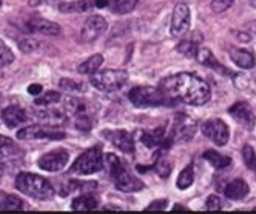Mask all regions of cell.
I'll return each instance as SVG.
<instances>
[{
  "label": "cell",
  "mask_w": 256,
  "mask_h": 214,
  "mask_svg": "<svg viewBox=\"0 0 256 214\" xmlns=\"http://www.w3.org/2000/svg\"><path fill=\"white\" fill-rule=\"evenodd\" d=\"M160 90L170 99L180 100L193 106L206 105L212 97L208 83L190 73H180L178 76L164 79L160 82Z\"/></svg>",
  "instance_id": "obj_1"
},
{
  "label": "cell",
  "mask_w": 256,
  "mask_h": 214,
  "mask_svg": "<svg viewBox=\"0 0 256 214\" xmlns=\"http://www.w3.org/2000/svg\"><path fill=\"white\" fill-rule=\"evenodd\" d=\"M105 160H106L110 174H112V177L114 179V185L119 191L134 193V191H142L145 188V184L140 179H138L134 174L130 173V170L125 167V164L116 154L108 153L105 156Z\"/></svg>",
  "instance_id": "obj_2"
},
{
  "label": "cell",
  "mask_w": 256,
  "mask_h": 214,
  "mask_svg": "<svg viewBox=\"0 0 256 214\" xmlns=\"http://www.w3.org/2000/svg\"><path fill=\"white\" fill-rule=\"evenodd\" d=\"M16 188L22 194L36 201H48L54 198V188L45 177L34 173H20L16 177Z\"/></svg>",
  "instance_id": "obj_3"
},
{
  "label": "cell",
  "mask_w": 256,
  "mask_h": 214,
  "mask_svg": "<svg viewBox=\"0 0 256 214\" xmlns=\"http://www.w3.org/2000/svg\"><path fill=\"white\" fill-rule=\"evenodd\" d=\"M128 99L136 108H152V106L174 105L176 100L170 99L160 88L153 86H134L128 91Z\"/></svg>",
  "instance_id": "obj_4"
},
{
  "label": "cell",
  "mask_w": 256,
  "mask_h": 214,
  "mask_svg": "<svg viewBox=\"0 0 256 214\" xmlns=\"http://www.w3.org/2000/svg\"><path fill=\"white\" fill-rule=\"evenodd\" d=\"M128 80V73L124 69H104L100 73L91 74V85L100 91L112 93L118 91L126 83Z\"/></svg>",
  "instance_id": "obj_5"
},
{
  "label": "cell",
  "mask_w": 256,
  "mask_h": 214,
  "mask_svg": "<svg viewBox=\"0 0 256 214\" xmlns=\"http://www.w3.org/2000/svg\"><path fill=\"white\" fill-rule=\"evenodd\" d=\"M104 168V154L99 147H93L86 151H84L71 165L70 171L72 174L79 176H88L94 174Z\"/></svg>",
  "instance_id": "obj_6"
},
{
  "label": "cell",
  "mask_w": 256,
  "mask_h": 214,
  "mask_svg": "<svg viewBox=\"0 0 256 214\" xmlns=\"http://www.w3.org/2000/svg\"><path fill=\"white\" fill-rule=\"evenodd\" d=\"M66 134L59 128V127H52V125H31V127H25L22 130L17 131V139L19 140H60Z\"/></svg>",
  "instance_id": "obj_7"
},
{
  "label": "cell",
  "mask_w": 256,
  "mask_h": 214,
  "mask_svg": "<svg viewBox=\"0 0 256 214\" xmlns=\"http://www.w3.org/2000/svg\"><path fill=\"white\" fill-rule=\"evenodd\" d=\"M70 162V153L65 148H58L52 150L46 154H44L42 157H39L38 165L48 173H58L60 170H64Z\"/></svg>",
  "instance_id": "obj_8"
},
{
  "label": "cell",
  "mask_w": 256,
  "mask_h": 214,
  "mask_svg": "<svg viewBox=\"0 0 256 214\" xmlns=\"http://www.w3.org/2000/svg\"><path fill=\"white\" fill-rule=\"evenodd\" d=\"M202 133L206 137H208L214 145L224 147L230 139L228 127L221 119H210L202 125Z\"/></svg>",
  "instance_id": "obj_9"
},
{
  "label": "cell",
  "mask_w": 256,
  "mask_h": 214,
  "mask_svg": "<svg viewBox=\"0 0 256 214\" xmlns=\"http://www.w3.org/2000/svg\"><path fill=\"white\" fill-rule=\"evenodd\" d=\"M106 28H108V23L102 15H91L82 26L80 39H82V42L91 43V42L98 40L106 31Z\"/></svg>",
  "instance_id": "obj_10"
},
{
  "label": "cell",
  "mask_w": 256,
  "mask_h": 214,
  "mask_svg": "<svg viewBox=\"0 0 256 214\" xmlns=\"http://www.w3.org/2000/svg\"><path fill=\"white\" fill-rule=\"evenodd\" d=\"M102 136L112 145L119 148L122 153H126V154H133L134 153V140H133V136L128 131H125V130H112V131H104Z\"/></svg>",
  "instance_id": "obj_11"
},
{
  "label": "cell",
  "mask_w": 256,
  "mask_h": 214,
  "mask_svg": "<svg viewBox=\"0 0 256 214\" xmlns=\"http://www.w3.org/2000/svg\"><path fill=\"white\" fill-rule=\"evenodd\" d=\"M190 28V8L186 3H178L172 15V34L182 35Z\"/></svg>",
  "instance_id": "obj_12"
},
{
  "label": "cell",
  "mask_w": 256,
  "mask_h": 214,
  "mask_svg": "<svg viewBox=\"0 0 256 214\" xmlns=\"http://www.w3.org/2000/svg\"><path fill=\"white\" fill-rule=\"evenodd\" d=\"M228 113L234 120L242 123L247 130H252L254 127V114L247 102H236L228 108Z\"/></svg>",
  "instance_id": "obj_13"
},
{
  "label": "cell",
  "mask_w": 256,
  "mask_h": 214,
  "mask_svg": "<svg viewBox=\"0 0 256 214\" xmlns=\"http://www.w3.org/2000/svg\"><path fill=\"white\" fill-rule=\"evenodd\" d=\"M2 120L8 128H17L28 120V116L19 105H10L2 113Z\"/></svg>",
  "instance_id": "obj_14"
},
{
  "label": "cell",
  "mask_w": 256,
  "mask_h": 214,
  "mask_svg": "<svg viewBox=\"0 0 256 214\" xmlns=\"http://www.w3.org/2000/svg\"><path fill=\"white\" fill-rule=\"evenodd\" d=\"M26 31H38L45 35H59L60 26L51 20L42 19V17H31L26 22Z\"/></svg>",
  "instance_id": "obj_15"
},
{
  "label": "cell",
  "mask_w": 256,
  "mask_h": 214,
  "mask_svg": "<svg viewBox=\"0 0 256 214\" xmlns=\"http://www.w3.org/2000/svg\"><path fill=\"white\" fill-rule=\"evenodd\" d=\"M36 116H38V119L42 123L52 125V127H59V125H62L66 120V113L56 110V108H48V106H45L44 110L36 113Z\"/></svg>",
  "instance_id": "obj_16"
},
{
  "label": "cell",
  "mask_w": 256,
  "mask_h": 214,
  "mask_svg": "<svg viewBox=\"0 0 256 214\" xmlns=\"http://www.w3.org/2000/svg\"><path fill=\"white\" fill-rule=\"evenodd\" d=\"M224 194L227 199L241 201L248 194V185L246 184L244 179H234L224 188Z\"/></svg>",
  "instance_id": "obj_17"
},
{
  "label": "cell",
  "mask_w": 256,
  "mask_h": 214,
  "mask_svg": "<svg viewBox=\"0 0 256 214\" xmlns=\"http://www.w3.org/2000/svg\"><path fill=\"white\" fill-rule=\"evenodd\" d=\"M196 59L199 63H202L212 69H216L218 73H221V74H228V69H226L221 63H219L214 56L212 54V51L208 48H198V52H196Z\"/></svg>",
  "instance_id": "obj_18"
},
{
  "label": "cell",
  "mask_w": 256,
  "mask_h": 214,
  "mask_svg": "<svg viewBox=\"0 0 256 214\" xmlns=\"http://www.w3.org/2000/svg\"><path fill=\"white\" fill-rule=\"evenodd\" d=\"M230 57L232 60L240 66V68H244V69H250L254 66V54L252 51H247V49H238V48H233L230 51Z\"/></svg>",
  "instance_id": "obj_19"
},
{
  "label": "cell",
  "mask_w": 256,
  "mask_h": 214,
  "mask_svg": "<svg viewBox=\"0 0 256 214\" xmlns=\"http://www.w3.org/2000/svg\"><path fill=\"white\" fill-rule=\"evenodd\" d=\"M140 142L148 148H156V147L162 145L164 142H166V137H164V128H156L153 131H142Z\"/></svg>",
  "instance_id": "obj_20"
},
{
  "label": "cell",
  "mask_w": 256,
  "mask_h": 214,
  "mask_svg": "<svg viewBox=\"0 0 256 214\" xmlns=\"http://www.w3.org/2000/svg\"><path fill=\"white\" fill-rule=\"evenodd\" d=\"M96 8L94 0H74V2H68V3H60L59 9L62 12H85Z\"/></svg>",
  "instance_id": "obj_21"
},
{
  "label": "cell",
  "mask_w": 256,
  "mask_h": 214,
  "mask_svg": "<svg viewBox=\"0 0 256 214\" xmlns=\"http://www.w3.org/2000/svg\"><path fill=\"white\" fill-rule=\"evenodd\" d=\"M204 159L207 162L214 168V170H224L227 167H230L232 164V159L228 156H224L218 151H213V150H208L204 153Z\"/></svg>",
  "instance_id": "obj_22"
},
{
  "label": "cell",
  "mask_w": 256,
  "mask_h": 214,
  "mask_svg": "<svg viewBox=\"0 0 256 214\" xmlns=\"http://www.w3.org/2000/svg\"><path fill=\"white\" fill-rule=\"evenodd\" d=\"M104 63V57L102 54H93L90 59H86L85 62H82L79 66H78V71L80 74H86V76H91L98 73V69L102 66Z\"/></svg>",
  "instance_id": "obj_23"
},
{
  "label": "cell",
  "mask_w": 256,
  "mask_h": 214,
  "mask_svg": "<svg viewBox=\"0 0 256 214\" xmlns=\"http://www.w3.org/2000/svg\"><path fill=\"white\" fill-rule=\"evenodd\" d=\"M71 208L74 211H91L98 208V199L91 194H82L76 198L71 204Z\"/></svg>",
  "instance_id": "obj_24"
},
{
  "label": "cell",
  "mask_w": 256,
  "mask_h": 214,
  "mask_svg": "<svg viewBox=\"0 0 256 214\" xmlns=\"http://www.w3.org/2000/svg\"><path fill=\"white\" fill-rule=\"evenodd\" d=\"M196 131V125L193 120L184 119V122L178 123V128H176V136L182 140V142H188L190 139H193Z\"/></svg>",
  "instance_id": "obj_25"
},
{
  "label": "cell",
  "mask_w": 256,
  "mask_h": 214,
  "mask_svg": "<svg viewBox=\"0 0 256 214\" xmlns=\"http://www.w3.org/2000/svg\"><path fill=\"white\" fill-rule=\"evenodd\" d=\"M194 182V171L192 165H187L184 170H182L178 176V181H176V187L179 190H187L188 187H192Z\"/></svg>",
  "instance_id": "obj_26"
},
{
  "label": "cell",
  "mask_w": 256,
  "mask_h": 214,
  "mask_svg": "<svg viewBox=\"0 0 256 214\" xmlns=\"http://www.w3.org/2000/svg\"><path fill=\"white\" fill-rule=\"evenodd\" d=\"M65 111L66 114L76 117L82 113H86V105L84 100L80 99H76V97H68L66 99V103H65Z\"/></svg>",
  "instance_id": "obj_27"
},
{
  "label": "cell",
  "mask_w": 256,
  "mask_h": 214,
  "mask_svg": "<svg viewBox=\"0 0 256 214\" xmlns=\"http://www.w3.org/2000/svg\"><path fill=\"white\" fill-rule=\"evenodd\" d=\"M138 5V0H114V2L110 5V9L114 14H128L132 12Z\"/></svg>",
  "instance_id": "obj_28"
},
{
  "label": "cell",
  "mask_w": 256,
  "mask_h": 214,
  "mask_svg": "<svg viewBox=\"0 0 256 214\" xmlns=\"http://www.w3.org/2000/svg\"><path fill=\"white\" fill-rule=\"evenodd\" d=\"M17 151H19V147H17L10 137L0 134V160L17 154Z\"/></svg>",
  "instance_id": "obj_29"
},
{
  "label": "cell",
  "mask_w": 256,
  "mask_h": 214,
  "mask_svg": "<svg viewBox=\"0 0 256 214\" xmlns=\"http://www.w3.org/2000/svg\"><path fill=\"white\" fill-rule=\"evenodd\" d=\"M59 100H60V93H58V91H46V93L40 94L38 99H36L34 103L38 105V106H42V108H45V106L56 105Z\"/></svg>",
  "instance_id": "obj_30"
},
{
  "label": "cell",
  "mask_w": 256,
  "mask_h": 214,
  "mask_svg": "<svg viewBox=\"0 0 256 214\" xmlns=\"http://www.w3.org/2000/svg\"><path fill=\"white\" fill-rule=\"evenodd\" d=\"M2 208H4V210H12V211H14V210H24L25 205H24V201L17 198V196L6 194V196H4Z\"/></svg>",
  "instance_id": "obj_31"
},
{
  "label": "cell",
  "mask_w": 256,
  "mask_h": 214,
  "mask_svg": "<svg viewBox=\"0 0 256 214\" xmlns=\"http://www.w3.org/2000/svg\"><path fill=\"white\" fill-rule=\"evenodd\" d=\"M12 62H14V54L11 48L0 39V66H8Z\"/></svg>",
  "instance_id": "obj_32"
},
{
  "label": "cell",
  "mask_w": 256,
  "mask_h": 214,
  "mask_svg": "<svg viewBox=\"0 0 256 214\" xmlns=\"http://www.w3.org/2000/svg\"><path fill=\"white\" fill-rule=\"evenodd\" d=\"M176 49L180 52V54H184L187 57H196V52H198V46L193 40H182Z\"/></svg>",
  "instance_id": "obj_33"
},
{
  "label": "cell",
  "mask_w": 256,
  "mask_h": 214,
  "mask_svg": "<svg viewBox=\"0 0 256 214\" xmlns=\"http://www.w3.org/2000/svg\"><path fill=\"white\" fill-rule=\"evenodd\" d=\"M154 171H156L160 177H164V179H167V177L170 176V173H172V165H170L164 157H160V159L158 160V162L154 164Z\"/></svg>",
  "instance_id": "obj_34"
},
{
  "label": "cell",
  "mask_w": 256,
  "mask_h": 214,
  "mask_svg": "<svg viewBox=\"0 0 256 214\" xmlns=\"http://www.w3.org/2000/svg\"><path fill=\"white\" fill-rule=\"evenodd\" d=\"M59 85H60V88H62L64 91H70V93H78V91H82L84 90L82 83L74 82L72 79H62Z\"/></svg>",
  "instance_id": "obj_35"
},
{
  "label": "cell",
  "mask_w": 256,
  "mask_h": 214,
  "mask_svg": "<svg viewBox=\"0 0 256 214\" xmlns=\"http://www.w3.org/2000/svg\"><path fill=\"white\" fill-rule=\"evenodd\" d=\"M74 119H76L78 130H80V131H90L91 130V125H93V122H91V117L88 116V113H82V114L76 116Z\"/></svg>",
  "instance_id": "obj_36"
},
{
  "label": "cell",
  "mask_w": 256,
  "mask_h": 214,
  "mask_svg": "<svg viewBox=\"0 0 256 214\" xmlns=\"http://www.w3.org/2000/svg\"><path fill=\"white\" fill-rule=\"evenodd\" d=\"M38 48H39V42L34 40V39L25 37V39L19 40V49L22 52H26V54H30V52H34Z\"/></svg>",
  "instance_id": "obj_37"
},
{
  "label": "cell",
  "mask_w": 256,
  "mask_h": 214,
  "mask_svg": "<svg viewBox=\"0 0 256 214\" xmlns=\"http://www.w3.org/2000/svg\"><path fill=\"white\" fill-rule=\"evenodd\" d=\"M242 157H244V162L248 168H253V170L256 168V154L250 145H246L242 148Z\"/></svg>",
  "instance_id": "obj_38"
},
{
  "label": "cell",
  "mask_w": 256,
  "mask_h": 214,
  "mask_svg": "<svg viewBox=\"0 0 256 214\" xmlns=\"http://www.w3.org/2000/svg\"><path fill=\"white\" fill-rule=\"evenodd\" d=\"M232 5H233V0H213L210 6H212L213 12L221 14V12L227 11Z\"/></svg>",
  "instance_id": "obj_39"
},
{
  "label": "cell",
  "mask_w": 256,
  "mask_h": 214,
  "mask_svg": "<svg viewBox=\"0 0 256 214\" xmlns=\"http://www.w3.org/2000/svg\"><path fill=\"white\" fill-rule=\"evenodd\" d=\"M221 208H222L221 198H219V196H216V194L208 196L207 201H206V210H208V211H219Z\"/></svg>",
  "instance_id": "obj_40"
},
{
  "label": "cell",
  "mask_w": 256,
  "mask_h": 214,
  "mask_svg": "<svg viewBox=\"0 0 256 214\" xmlns=\"http://www.w3.org/2000/svg\"><path fill=\"white\" fill-rule=\"evenodd\" d=\"M167 205H168V202H167V199H160V201H156V202H153V204H150L148 207H147V210L148 211H158V210H166L167 208Z\"/></svg>",
  "instance_id": "obj_41"
},
{
  "label": "cell",
  "mask_w": 256,
  "mask_h": 214,
  "mask_svg": "<svg viewBox=\"0 0 256 214\" xmlns=\"http://www.w3.org/2000/svg\"><path fill=\"white\" fill-rule=\"evenodd\" d=\"M42 91H44V88L39 83H32V85L28 86V93L32 94V96H39V94H42Z\"/></svg>",
  "instance_id": "obj_42"
},
{
  "label": "cell",
  "mask_w": 256,
  "mask_h": 214,
  "mask_svg": "<svg viewBox=\"0 0 256 214\" xmlns=\"http://www.w3.org/2000/svg\"><path fill=\"white\" fill-rule=\"evenodd\" d=\"M96 8H106L110 5V0H94Z\"/></svg>",
  "instance_id": "obj_43"
},
{
  "label": "cell",
  "mask_w": 256,
  "mask_h": 214,
  "mask_svg": "<svg viewBox=\"0 0 256 214\" xmlns=\"http://www.w3.org/2000/svg\"><path fill=\"white\" fill-rule=\"evenodd\" d=\"M173 210H174V211H188L187 207H182V205H174Z\"/></svg>",
  "instance_id": "obj_44"
},
{
  "label": "cell",
  "mask_w": 256,
  "mask_h": 214,
  "mask_svg": "<svg viewBox=\"0 0 256 214\" xmlns=\"http://www.w3.org/2000/svg\"><path fill=\"white\" fill-rule=\"evenodd\" d=\"M40 2H45V3H54V2H59V0H40Z\"/></svg>",
  "instance_id": "obj_45"
},
{
  "label": "cell",
  "mask_w": 256,
  "mask_h": 214,
  "mask_svg": "<svg viewBox=\"0 0 256 214\" xmlns=\"http://www.w3.org/2000/svg\"><path fill=\"white\" fill-rule=\"evenodd\" d=\"M104 210H120L119 207H104Z\"/></svg>",
  "instance_id": "obj_46"
},
{
  "label": "cell",
  "mask_w": 256,
  "mask_h": 214,
  "mask_svg": "<svg viewBox=\"0 0 256 214\" xmlns=\"http://www.w3.org/2000/svg\"><path fill=\"white\" fill-rule=\"evenodd\" d=\"M250 5H252L253 8H256V0H250Z\"/></svg>",
  "instance_id": "obj_47"
},
{
  "label": "cell",
  "mask_w": 256,
  "mask_h": 214,
  "mask_svg": "<svg viewBox=\"0 0 256 214\" xmlns=\"http://www.w3.org/2000/svg\"><path fill=\"white\" fill-rule=\"evenodd\" d=\"M0 210H4V208H2V202H0Z\"/></svg>",
  "instance_id": "obj_48"
},
{
  "label": "cell",
  "mask_w": 256,
  "mask_h": 214,
  "mask_svg": "<svg viewBox=\"0 0 256 214\" xmlns=\"http://www.w3.org/2000/svg\"><path fill=\"white\" fill-rule=\"evenodd\" d=\"M0 5H2V0H0Z\"/></svg>",
  "instance_id": "obj_49"
},
{
  "label": "cell",
  "mask_w": 256,
  "mask_h": 214,
  "mask_svg": "<svg viewBox=\"0 0 256 214\" xmlns=\"http://www.w3.org/2000/svg\"><path fill=\"white\" fill-rule=\"evenodd\" d=\"M254 170H256V168H254Z\"/></svg>",
  "instance_id": "obj_50"
}]
</instances>
